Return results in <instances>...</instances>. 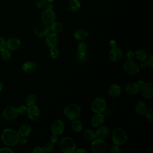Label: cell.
I'll list each match as a JSON object with an SVG mask.
<instances>
[{
  "label": "cell",
  "instance_id": "cell-53",
  "mask_svg": "<svg viewBox=\"0 0 153 153\" xmlns=\"http://www.w3.org/2000/svg\"><path fill=\"white\" fill-rule=\"evenodd\" d=\"M47 2H53V1H54V0H47Z\"/></svg>",
  "mask_w": 153,
  "mask_h": 153
},
{
  "label": "cell",
  "instance_id": "cell-26",
  "mask_svg": "<svg viewBox=\"0 0 153 153\" xmlns=\"http://www.w3.org/2000/svg\"><path fill=\"white\" fill-rule=\"evenodd\" d=\"M148 110L147 106L145 102L142 101H138L135 106V111L136 113L140 115H144Z\"/></svg>",
  "mask_w": 153,
  "mask_h": 153
},
{
  "label": "cell",
  "instance_id": "cell-2",
  "mask_svg": "<svg viewBox=\"0 0 153 153\" xmlns=\"http://www.w3.org/2000/svg\"><path fill=\"white\" fill-rule=\"evenodd\" d=\"M65 116L69 120H74L78 119L81 114L80 106L76 103H69L63 109Z\"/></svg>",
  "mask_w": 153,
  "mask_h": 153
},
{
  "label": "cell",
  "instance_id": "cell-44",
  "mask_svg": "<svg viewBox=\"0 0 153 153\" xmlns=\"http://www.w3.org/2000/svg\"><path fill=\"white\" fill-rule=\"evenodd\" d=\"M0 152H10L13 153V151L9 147H3L0 149Z\"/></svg>",
  "mask_w": 153,
  "mask_h": 153
},
{
  "label": "cell",
  "instance_id": "cell-47",
  "mask_svg": "<svg viewBox=\"0 0 153 153\" xmlns=\"http://www.w3.org/2000/svg\"><path fill=\"white\" fill-rule=\"evenodd\" d=\"M22 137H20V139H19V143H20L21 145H25L27 143V139L25 137H23V136H21Z\"/></svg>",
  "mask_w": 153,
  "mask_h": 153
},
{
  "label": "cell",
  "instance_id": "cell-39",
  "mask_svg": "<svg viewBox=\"0 0 153 153\" xmlns=\"http://www.w3.org/2000/svg\"><path fill=\"white\" fill-rule=\"evenodd\" d=\"M110 152L112 153H120L121 152V149L120 147V145H115L111 147Z\"/></svg>",
  "mask_w": 153,
  "mask_h": 153
},
{
  "label": "cell",
  "instance_id": "cell-10",
  "mask_svg": "<svg viewBox=\"0 0 153 153\" xmlns=\"http://www.w3.org/2000/svg\"><path fill=\"white\" fill-rule=\"evenodd\" d=\"M18 115L17 108L14 106H8L4 109L2 112L3 118L7 121L14 120Z\"/></svg>",
  "mask_w": 153,
  "mask_h": 153
},
{
  "label": "cell",
  "instance_id": "cell-16",
  "mask_svg": "<svg viewBox=\"0 0 153 153\" xmlns=\"http://www.w3.org/2000/svg\"><path fill=\"white\" fill-rule=\"evenodd\" d=\"M95 132L96 138L102 140H105L108 137L110 133V130L108 127L100 126L98 127V128L96 130Z\"/></svg>",
  "mask_w": 153,
  "mask_h": 153
},
{
  "label": "cell",
  "instance_id": "cell-6",
  "mask_svg": "<svg viewBox=\"0 0 153 153\" xmlns=\"http://www.w3.org/2000/svg\"><path fill=\"white\" fill-rule=\"evenodd\" d=\"M124 71L130 75H136L139 72V66L133 60H127L123 65Z\"/></svg>",
  "mask_w": 153,
  "mask_h": 153
},
{
  "label": "cell",
  "instance_id": "cell-12",
  "mask_svg": "<svg viewBox=\"0 0 153 153\" xmlns=\"http://www.w3.org/2000/svg\"><path fill=\"white\" fill-rule=\"evenodd\" d=\"M65 123L63 121L60 120H57L54 121L51 124L50 128L52 133L57 135H60L62 134L65 130Z\"/></svg>",
  "mask_w": 153,
  "mask_h": 153
},
{
  "label": "cell",
  "instance_id": "cell-51",
  "mask_svg": "<svg viewBox=\"0 0 153 153\" xmlns=\"http://www.w3.org/2000/svg\"><path fill=\"white\" fill-rule=\"evenodd\" d=\"M137 84L139 85V87H140L145 82H144V81H143V80H142V79H140V80H138V81H137Z\"/></svg>",
  "mask_w": 153,
  "mask_h": 153
},
{
  "label": "cell",
  "instance_id": "cell-18",
  "mask_svg": "<svg viewBox=\"0 0 153 153\" xmlns=\"http://www.w3.org/2000/svg\"><path fill=\"white\" fill-rule=\"evenodd\" d=\"M105 121V117L102 113H95L91 119V124L93 127L102 126Z\"/></svg>",
  "mask_w": 153,
  "mask_h": 153
},
{
  "label": "cell",
  "instance_id": "cell-5",
  "mask_svg": "<svg viewBox=\"0 0 153 153\" xmlns=\"http://www.w3.org/2000/svg\"><path fill=\"white\" fill-rule=\"evenodd\" d=\"M90 108L94 113H102L106 108V102L102 97H96L91 102Z\"/></svg>",
  "mask_w": 153,
  "mask_h": 153
},
{
  "label": "cell",
  "instance_id": "cell-17",
  "mask_svg": "<svg viewBox=\"0 0 153 153\" xmlns=\"http://www.w3.org/2000/svg\"><path fill=\"white\" fill-rule=\"evenodd\" d=\"M20 46V41L17 38H10L6 41V47L11 51L17 50Z\"/></svg>",
  "mask_w": 153,
  "mask_h": 153
},
{
  "label": "cell",
  "instance_id": "cell-41",
  "mask_svg": "<svg viewBox=\"0 0 153 153\" xmlns=\"http://www.w3.org/2000/svg\"><path fill=\"white\" fill-rule=\"evenodd\" d=\"M6 47V41L5 38L0 36V51Z\"/></svg>",
  "mask_w": 153,
  "mask_h": 153
},
{
  "label": "cell",
  "instance_id": "cell-36",
  "mask_svg": "<svg viewBox=\"0 0 153 153\" xmlns=\"http://www.w3.org/2000/svg\"><path fill=\"white\" fill-rule=\"evenodd\" d=\"M47 0H36L35 1V5L38 8H42L45 7L46 4H47Z\"/></svg>",
  "mask_w": 153,
  "mask_h": 153
},
{
  "label": "cell",
  "instance_id": "cell-7",
  "mask_svg": "<svg viewBox=\"0 0 153 153\" xmlns=\"http://www.w3.org/2000/svg\"><path fill=\"white\" fill-rule=\"evenodd\" d=\"M91 148L94 153H103L107 149V145L104 140L96 139L92 141Z\"/></svg>",
  "mask_w": 153,
  "mask_h": 153
},
{
  "label": "cell",
  "instance_id": "cell-4",
  "mask_svg": "<svg viewBox=\"0 0 153 153\" xmlns=\"http://www.w3.org/2000/svg\"><path fill=\"white\" fill-rule=\"evenodd\" d=\"M60 149L64 153H73L76 148L74 140L69 136L63 137L60 142Z\"/></svg>",
  "mask_w": 153,
  "mask_h": 153
},
{
  "label": "cell",
  "instance_id": "cell-1",
  "mask_svg": "<svg viewBox=\"0 0 153 153\" xmlns=\"http://www.w3.org/2000/svg\"><path fill=\"white\" fill-rule=\"evenodd\" d=\"M2 142L8 146H13L19 143L20 135L14 129L10 128H5L1 135Z\"/></svg>",
  "mask_w": 153,
  "mask_h": 153
},
{
  "label": "cell",
  "instance_id": "cell-11",
  "mask_svg": "<svg viewBox=\"0 0 153 153\" xmlns=\"http://www.w3.org/2000/svg\"><path fill=\"white\" fill-rule=\"evenodd\" d=\"M142 96L146 99H151L153 97V84L151 82L144 83L140 87Z\"/></svg>",
  "mask_w": 153,
  "mask_h": 153
},
{
  "label": "cell",
  "instance_id": "cell-14",
  "mask_svg": "<svg viewBox=\"0 0 153 153\" xmlns=\"http://www.w3.org/2000/svg\"><path fill=\"white\" fill-rule=\"evenodd\" d=\"M123 51L118 47L111 48L109 52V58L112 62H117L123 57Z\"/></svg>",
  "mask_w": 153,
  "mask_h": 153
},
{
  "label": "cell",
  "instance_id": "cell-52",
  "mask_svg": "<svg viewBox=\"0 0 153 153\" xmlns=\"http://www.w3.org/2000/svg\"><path fill=\"white\" fill-rule=\"evenodd\" d=\"M2 88H3V84H2V82L0 81V91L2 90Z\"/></svg>",
  "mask_w": 153,
  "mask_h": 153
},
{
  "label": "cell",
  "instance_id": "cell-3",
  "mask_svg": "<svg viewBox=\"0 0 153 153\" xmlns=\"http://www.w3.org/2000/svg\"><path fill=\"white\" fill-rule=\"evenodd\" d=\"M112 140L115 145H124L127 140L126 132L120 127L115 128L112 133Z\"/></svg>",
  "mask_w": 153,
  "mask_h": 153
},
{
  "label": "cell",
  "instance_id": "cell-31",
  "mask_svg": "<svg viewBox=\"0 0 153 153\" xmlns=\"http://www.w3.org/2000/svg\"><path fill=\"white\" fill-rule=\"evenodd\" d=\"M1 52V57L4 60H9L11 59L12 54L10 50L8 49H3Z\"/></svg>",
  "mask_w": 153,
  "mask_h": 153
},
{
  "label": "cell",
  "instance_id": "cell-29",
  "mask_svg": "<svg viewBox=\"0 0 153 153\" xmlns=\"http://www.w3.org/2000/svg\"><path fill=\"white\" fill-rule=\"evenodd\" d=\"M84 136L86 139L90 140V141H93L96 139V135L95 131L92 129H90V128H88L85 130Z\"/></svg>",
  "mask_w": 153,
  "mask_h": 153
},
{
  "label": "cell",
  "instance_id": "cell-48",
  "mask_svg": "<svg viewBox=\"0 0 153 153\" xmlns=\"http://www.w3.org/2000/svg\"><path fill=\"white\" fill-rule=\"evenodd\" d=\"M74 152H77V153H86L87 151L85 149H84V148H78L75 150Z\"/></svg>",
  "mask_w": 153,
  "mask_h": 153
},
{
  "label": "cell",
  "instance_id": "cell-20",
  "mask_svg": "<svg viewBox=\"0 0 153 153\" xmlns=\"http://www.w3.org/2000/svg\"><path fill=\"white\" fill-rule=\"evenodd\" d=\"M22 69L26 74H33L36 69V64L33 61H27L23 64Z\"/></svg>",
  "mask_w": 153,
  "mask_h": 153
},
{
  "label": "cell",
  "instance_id": "cell-37",
  "mask_svg": "<svg viewBox=\"0 0 153 153\" xmlns=\"http://www.w3.org/2000/svg\"><path fill=\"white\" fill-rule=\"evenodd\" d=\"M17 112H18V114H20V115H24L26 113H27V108L26 106L23 105H20L17 108Z\"/></svg>",
  "mask_w": 153,
  "mask_h": 153
},
{
  "label": "cell",
  "instance_id": "cell-33",
  "mask_svg": "<svg viewBox=\"0 0 153 153\" xmlns=\"http://www.w3.org/2000/svg\"><path fill=\"white\" fill-rule=\"evenodd\" d=\"M49 55L52 59H56L59 55V50L56 47H53L50 48Z\"/></svg>",
  "mask_w": 153,
  "mask_h": 153
},
{
  "label": "cell",
  "instance_id": "cell-21",
  "mask_svg": "<svg viewBox=\"0 0 153 153\" xmlns=\"http://www.w3.org/2000/svg\"><path fill=\"white\" fill-rule=\"evenodd\" d=\"M121 93V87L117 84H114L111 85L109 89H108V94L111 97H118L120 96Z\"/></svg>",
  "mask_w": 153,
  "mask_h": 153
},
{
  "label": "cell",
  "instance_id": "cell-38",
  "mask_svg": "<svg viewBox=\"0 0 153 153\" xmlns=\"http://www.w3.org/2000/svg\"><path fill=\"white\" fill-rule=\"evenodd\" d=\"M126 57L127 60H133L135 57L134 53L131 50L127 51V53H126Z\"/></svg>",
  "mask_w": 153,
  "mask_h": 153
},
{
  "label": "cell",
  "instance_id": "cell-15",
  "mask_svg": "<svg viewBox=\"0 0 153 153\" xmlns=\"http://www.w3.org/2000/svg\"><path fill=\"white\" fill-rule=\"evenodd\" d=\"M59 42V38L57 34L53 32L48 33L45 39V43L47 47L51 48L56 47Z\"/></svg>",
  "mask_w": 153,
  "mask_h": 153
},
{
  "label": "cell",
  "instance_id": "cell-25",
  "mask_svg": "<svg viewBox=\"0 0 153 153\" xmlns=\"http://www.w3.org/2000/svg\"><path fill=\"white\" fill-rule=\"evenodd\" d=\"M49 26L50 32L57 35L61 33L63 29V26L62 23L60 22H54Z\"/></svg>",
  "mask_w": 153,
  "mask_h": 153
},
{
  "label": "cell",
  "instance_id": "cell-23",
  "mask_svg": "<svg viewBox=\"0 0 153 153\" xmlns=\"http://www.w3.org/2000/svg\"><path fill=\"white\" fill-rule=\"evenodd\" d=\"M32 131V127L28 123H25L21 125L19 128L18 133L20 136L26 137L28 136Z\"/></svg>",
  "mask_w": 153,
  "mask_h": 153
},
{
  "label": "cell",
  "instance_id": "cell-49",
  "mask_svg": "<svg viewBox=\"0 0 153 153\" xmlns=\"http://www.w3.org/2000/svg\"><path fill=\"white\" fill-rule=\"evenodd\" d=\"M45 10H52L53 8V5L51 3V2H49L46 4V5L45 6Z\"/></svg>",
  "mask_w": 153,
  "mask_h": 153
},
{
  "label": "cell",
  "instance_id": "cell-13",
  "mask_svg": "<svg viewBox=\"0 0 153 153\" xmlns=\"http://www.w3.org/2000/svg\"><path fill=\"white\" fill-rule=\"evenodd\" d=\"M28 107L27 114L29 118L31 121H37L41 116V111L39 108L35 105Z\"/></svg>",
  "mask_w": 153,
  "mask_h": 153
},
{
  "label": "cell",
  "instance_id": "cell-8",
  "mask_svg": "<svg viewBox=\"0 0 153 153\" xmlns=\"http://www.w3.org/2000/svg\"><path fill=\"white\" fill-rule=\"evenodd\" d=\"M41 19L44 24L50 26L55 22L56 14L53 10H45L41 14Z\"/></svg>",
  "mask_w": 153,
  "mask_h": 153
},
{
  "label": "cell",
  "instance_id": "cell-9",
  "mask_svg": "<svg viewBox=\"0 0 153 153\" xmlns=\"http://www.w3.org/2000/svg\"><path fill=\"white\" fill-rule=\"evenodd\" d=\"M35 35L38 38H44L50 33V26L43 23L37 25L33 29Z\"/></svg>",
  "mask_w": 153,
  "mask_h": 153
},
{
  "label": "cell",
  "instance_id": "cell-30",
  "mask_svg": "<svg viewBox=\"0 0 153 153\" xmlns=\"http://www.w3.org/2000/svg\"><path fill=\"white\" fill-rule=\"evenodd\" d=\"M36 102V96L33 94H30L27 96L26 99V103L27 106L35 105Z\"/></svg>",
  "mask_w": 153,
  "mask_h": 153
},
{
  "label": "cell",
  "instance_id": "cell-22",
  "mask_svg": "<svg viewBox=\"0 0 153 153\" xmlns=\"http://www.w3.org/2000/svg\"><path fill=\"white\" fill-rule=\"evenodd\" d=\"M74 38L78 40L82 41L86 39L88 36V32L84 28H79L77 29L74 33Z\"/></svg>",
  "mask_w": 153,
  "mask_h": 153
},
{
  "label": "cell",
  "instance_id": "cell-35",
  "mask_svg": "<svg viewBox=\"0 0 153 153\" xmlns=\"http://www.w3.org/2000/svg\"><path fill=\"white\" fill-rule=\"evenodd\" d=\"M54 148V143L51 142L46 143L44 146V149L45 151L48 152H51L52 151H53Z\"/></svg>",
  "mask_w": 153,
  "mask_h": 153
},
{
  "label": "cell",
  "instance_id": "cell-42",
  "mask_svg": "<svg viewBox=\"0 0 153 153\" xmlns=\"http://www.w3.org/2000/svg\"><path fill=\"white\" fill-rule=\"evenodd\" d=\"M32 152L33 153H39V152L44 153V152H45V151L44 149V147L38 146H36L33 148V149L32 151Z\"/></svg>",
  "mask_w": 153,
  "mask_h": 153
},
{
  "label": "cell",
  "instance_id": "cell-45",
  "mask_svg": "<svg viewBox=\"0 0 153 153\" xmlns=\"http://www.w3.org/2000/svg\"><path fill=\"white\" fill-rule=\"evenodd\" d=\"M50 142L54 143L56 142H57L58 141V137H57V134H53L50 136Z\"/></svg>",
  "mask_w": 153,
  "mask_h": 153
},
{
  "label": "cell",
  "instance_id": "cell-40",
  "mask_svg": "<svg viewBox=\"0 0 153 153\" xmlns=\"http://www.w3.org/2000/svg\"><path fill=\"white\" fill-rule=\"evenodd\" d=\"M77 59L79 62H84L87 59V53H78L76 55Z\"/></svg>",
  "mask_w": 153,
  "mask_h": 153
},
{
  "label": "cell",
  "instance_id": "cell-32",
  "mask_svg": "<svg viewBox=\"0 0 153 153\" xmlns=\"http://www.w3.org/2000/svg\"><path fill=\"white\" fill-rule=\"evenodd\" d=\"M77 51L79 53H87V45L84 42H80L77 45Z\"/></svg>",
  "mask_w": 153,
  "mask_h": 153
},
{
  "label": "cell",
  "instance_id": "cell-28",
  "mask_svg": "<svg viewBox=\"0 0 153 153\" xmlns=\"http://www.w3.org/2000/svg\"><path fill=\"white\" fill-rule=\"evenodd\" d=\"M82 128H83V126L81 121L77 119L72 120V122L71 123V128L74 132L79 133L82 131Z\"/></svg>",
  "mask_w": 153,
  "mask_h": 153
},
{
  "label": "cell",
  "instance_id": "cell-46",
  "mask_svg": "<svg viewBox=\"0 0 153 153\" xmlns=\"http://www.w3.org/2000/svg\"><path fill=\"white\" fill-rule=\"evenodd\" d=\"M109 45L110 46L111 48H114V47H117V41L115 40H114V39L110 40L109 42Z\"/></svg>",
  "mask_w": 153,
  "mask_h": 153
},
{
  "label": "cell",
  "instance_id": "cell-19",
  "mask_svg": "<svg viewBox=\"0 0 153 153\" xmlns=\"http://www.w3.org/2000/svg\"><path fill=\"white\" fill-rule=\"evenodd\" d=\"M126 91L129 94H137L140 92V87L137 82H129L125 87Z\"/></svg>",
  "mask_w": 153,
  "mask_h": 153
},
{
  "label": "cell",
  "instance_id": "cell-24",
  "mask_svg": "<svg viewBox=\"0 0 153 153\" xmlns=\"http://www.w3.org/2000/svg\"><path fill=\"white\" fill-rule=\"evenodd\" d=\"M81 4L78 0H70L66 5L67 10L72 13L76 12L79 10Z\"/></svg>",
  "mask_w": 153,
  "mask_h": 153
},
{
  "label": "cell",
  "instance_id": "cell-27",
  "mask_svg": "<svg viewBox=\"0 0 153 153\" xmlns=\"http://www.w3.org/2000/svg\"><path fill=\"white\" fill-rule=\"evenodd\" d=\"M134 54H135V57H136V59L138 60H139L140 62L146 60L148 57V53L143 49H139V50H136Z\"/></svg>",
  "mask_w": 153,
  "mask_h": 153
},
{
  "label": "cell",
  "instance_id": "cell-34",
  "mask_svg": "<svg viewBox=\"0 0 153 153\" xmlns=\"http://www.w3.org/2000/svg\"><path fill=\"white\" fill-rule=\"evenodd\" d=\"M145 116L146 119L151 123L153 121V108H151L146 111L145 113Z\"/></svg>",
  "mask_w": 153,
  "mask_h": 153
},
{
  "label": "cell",
  "instance_id": "cell-43",
  "mask_svg": "<svg viewBox=\"0 0 153 153\" xmlns=\"http://www.w3.org/2000/svg\"><path fill=\"white\" fill-rule=\"evenodd\" d=\"M146 62L148 66H149L150 68H152L153 67V56L150 55L149 57H148L146 59Z\"/></svg>",
  "mask_w": 153,
  "mask_h": 153
},
{
  "label": "cell",
  "instance_id": "cell-50",
  "mask_svg": "<svg viewBox=\"0 0 153 153\" xmlns=\"http://www.w3.org/2000/svg\"><path fill=\"white\" fill-rule=\"evenodd\" d=\"M140 66L142 68H145L148 66V65H147V62H146V60H145V61H142L140 62Z\"/></svg>",
  "mask_w": 153,
  "mask_h": 153
}]
</instances>
